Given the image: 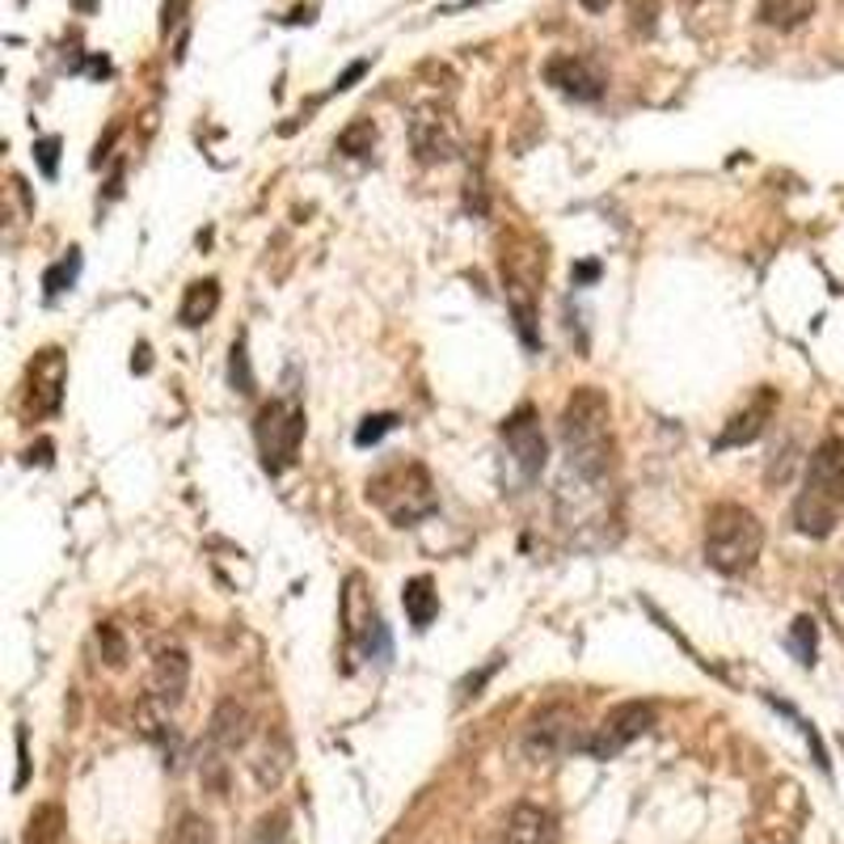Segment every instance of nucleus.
I'll list each match as a JSON object with an SVG mask.
<instances>
[{
    "mask_svg": "<svg viewBox=\"0 0 844 844\" xmlns=\"http://www.w3.org/2000/svg\"><path fill=\"white\" fill-rule=\"evenodd\" d=\"M583 4H587V9H604V4H608V0H583Z\"/></svg>",
    "mask_w": 844,
    "mask_h": 844,
    "instance_id": "obj_32",
    "label": "nucleus"
},
{
    "mask_svg": "<svg viewBox=\"0 0 844 844\" xmlns=\"http://www.w3.org/2000/svg\"><path fill=\"white\" fill-rule=\"evenodd\" d=\"M773 389H761V397L752 402L747 409H739L735 418L727 423V431L718 436V448H739V443H752V439L764 431V423H768V414H773Z\"/></svg>",
    "mask_w": 844,
    "mask_h": 844,
    "instance_id": "obj_13",
    "label": "nucleus"
},
{
    "mask_svg": "<svg viewBox=\"0 0 844 844\" xmlns=\"http://www.w3.org/2000/svg\"><path fill=\"white\" fill-rule=\"evenodd\" d=\"M249 844H288V828H283V815L262 819V823H258V836H254Z\"/></svg>",
    "mask_w": 844,
    "mask_h": 844,
    "instance_id": "obj_29",
    "label": "nucleus"
},
{
    "mask_svg": "<svg viewBox=\"0 0 844 844\" xmlns=\"http://www.w3.org/2000/svg\"><path fill=\"white\" fill-rule=\"evenodd\" d=\"M764 549V528L761 519L752 516L739 503H718L709 507L706 516V562L718 574H747L761 562Z\"/></svg>",
    "mask_w": 844,
    "mask_h": 844,
    "instance_id": "obj_3",
    "label": "nucleus"
},
{
    "mask_svg": "<svg viewBox=\"0 0 844 844\" xmlns=\"http://www.w3.org/2000/svg\"><path fill=\"white\" fill-rule=\"evenodd\" d=\"M393 427H397V414H368V418L359 423V431H355V443H359V448H372V443H381Z\"/></svg>",
    "mask_w": 844,
    "mask_h": 844,
    "instance_id": "obj_23",
    "label": "nucleus"
},
{
    "mask_svg": "<svg viewBox=\"0 0 844 844\" xmlns=\"http://www.w3.org/2000/svg\"><path fill=\"white\" fill-rule=\"evenodd\" d=\"M34 157H38V169H43L47 178H55V165H59V139L55 136L38 139V144H34Z\"/></svg>",
    "mask_w": 844,
    "mask_h": 844,
    "instance_id": "obj_28",
    "label": "nucleus"
},
{
    "mask_svg": "<svg viewBox=\"0 0 844 844\" xmlns=\"http://www.w3.org/2000/svg\"><path fill=\"white\" fill-rule=\"evenodd\" d=\"M368 503H376L397 528H414L418 519L436 511V486L431 473L418 461H393L368 482Z\"/></svg>",
    "mask_w": 844,
    "mask_h": 844,
    "instance_id": "obj_4",
    "label": "nucleus"
},
{
    "mask_svg": "<svg viewBox=\"0 0 844 844\" xmlns=\"http://www.w3.org/2000/svg\"><path fill=\"white\" fill-rule=\"evenodd\" d=\"M342 633H347V642H351V651L359 659L389 663L393 642H389V629H384L381 612H376V599L363 587V574H351L347 587H342Z\"/></svg>",
    "mask_w": 844,
    "mask_h": 844,
    "instance_id": "obj_7",
    "label": "nucleus"
},
{
    "mask_svg": "<svg viewBox=\"0 0 844 844\" xmlns=\"http://www.w3.org/2000/svg\"><path fill=\"white\" fill-rule=\"evenodd\" d=\"M228 381L237 393H254V372H249V351H246V338L233 342V359H228Z\"/></svg>",
    "mask_w": 844,
    "mask_h": 844,
    "instance_id": "obj_24",
    "label": "nucleus"
},
{
    "mask_svg": "<svg viewBox=\"0 0 844 844\" xmlns=\"http://www.w3.org/2000/svg\"><path fill=\"white\" fill-rule=\"evenodd\" d=\"M59 807H38L34 815H30V832H26V844H55L59 841Z\"/></svg>",
    "mask_w": 844,
    "mask_h": 844,
    "instance_id": "obj_20",
    "label": "nucleus"
},
{
    "mask_svg": "<svg viewBox=\"0 0 844 844\" xmlns=\"http://www.w3.org/2000/svg\"><path fill=\"white\" fill-rule=\"evenodd\" d=\"M169 844H216V836H212V823H207V819L187 815L178 823V832H173Z\"/></svg>",
    "mask_w": 844,
    "mask_h": 844,
    "instance_id": "obj_25",
    "label": "nucleus"
},
{
    "mask_svg": "<svg viewBox=\"0 0 844 844\" xmlns=\"http://www.w3.org/2000/svg\"><path fill=\"white\" fill-rule=\"evenodd\" d=\"M841 599H844V578H841Z\"/></svg>",
    "mask_w": 844,
    "mask_h": 844,
    "instance_id": "obj_33",
    "label": "nucleus"
},
{
    "mask_svg": "<svg viewBox=\"0 0 844 844\" xmlns=\"http://www.w3.org/2000/svg\"><path fill=\"white\" fill-rule=\"evenodd\" d=\"M220 308V283L216 279H194L191 288H187V296H182V308H178V317H182V326H203L212 313Z\"/></svg>",
    "mask_w": 844,
    "mask_h": 844,
    "instance_id": "obj_17",
    "label": "nucleus"
},
{
    "mask_svg": "<svg viewBox=\"0 0 844 844\" xmlns=\"http://www.w3.org/2000/svg\"><path fill=\"white\" fill-rule=\"evenodd\" d=\"M811 13H815V0H761V4H756V18L773 30L802 26Z\"/></svg>",
    "mask_w": 844,
    "mask_h": 844,
    "instance_id": "obj_18",
    "label": "nucleus"
},
{
    "mask_svg": "<svg viewBox=\"0 0 844 844\" xmlns=\"http://www.w3.org/2000/svg\"><path fill=\"white\" fill-rule=\"evenodd\" d=\"M549 464V443L541 431V418L532 406H519L503 423V482L511 491H528Z\"/></svg>",
    "mask_w": 844,
    "mask_h": 844,
    "instance_id": "obj_5",
    "label": "nucleus"
},
{
    "mask_svg": "<svg viewBox=\"0 0 844 844\" xmlns=\"http://www.w3.org/2000/svg\"><path fill=\"white\" fill-rule=\"evenodd\" d=\"M402 604H406V617L414 629H427L431 621L439 617V592L436 583L427 578V574H418V578H409L406 587H402Z\"/></svg>",
    "mask_w": 844,
    "mask_h": 844,
    "instance_id": "obj_16",
    "label": "nucleus"
},
{
    "mask_svg": "<svg viewBox=\"0 0 844 844\" xmlns=\"http://www.w3.org/2000/svg\"><path fill=\"white\" fill-rule=\"evenodd\" d=\"M98 642L106 646V663H110V667H123V659H127V646H123L119 629H114V626H102V629H98Z\"/></svg>",
    "mask_w": 844,
    "mask_h": 844,
    "instance_id": "obj_27",
    "label": "nucleus"
},
{
    "mask_svg": "<svg viewBox=\"0 0 844 844\" xmlns=\"http://www.w3.org/2000/svg\"><path fill=\"white\" fill-rule=\"evenodd\" d=\"M457 148V139L448 132V123L439 114H418L414 119V153L418 161H448Z\"/></svg>",
    "mask_w": 844,
    "mask_h": 844,
    "instance_id": "obj_15",
    "label": "nucleus"
},
{
    "mask_svg": "<svg viewBox=\"0 0 844 844\" xmlns=\"http://www.w3.org/2000/svg\"><path fill=\"white\" fill-rule=\"evenodd\" d=\"M844 511V443L828 436L811 452L807 473H802V491L794 498V528L802 537H828Z\"/></svg>",
    "mask_w": 844,
    "mask_h": 844,
    "instance_id": "obj_2",
    "label": "nucleus"
},
{
    "mask_svg": "<svg viewBox=\"0 0 844 844\" xmlns=\"http://www.w3.org/2000/svg\"><path fill=\"white\" fill-rule=\"evenodd\" d=\"M545 81L562 93V98H574V102H599L604 98V72L587 55H553L545 64Z\"/></svg>",
    "mask_w": 844,
    "mask_h": 844,
    "instance_id": "obj_10",
    "label": "nucleus"
},
{
    "mask_svg": "<svg viewBox=\"0 0 844 844\" xmlns=\"http://www.w3.org/2000/svg\"><path fill=\"white\" fill-rule=\"evenodd\" d=\"M571 747H583V735H578V713L571 706H545L541 713L528 718L524 727V752L528 761L549 764L558 756H566Z\"/></svg>",
    "mask_w": 844,
    "mask_h": 844,
    "instance_id": "obj_9",
    "label": "nucleus"
},
{
    "mask_svg": "<svg viewBox=\"0 0 844 844\" xmlns=\"http://www.w3.org/2000/svg\"><path fill=\"white\" fill-rule=\"evenodd\" d=\"M786 646H790L794 659H798L802 667H811V663H815V646H819L815 617H798V621L790 626V638H786Z\"/></svg>",
    "mask_w": 844,
    "mask_h": 844,
    "instance_id": "obj_19",
    "label": "nucleus"
},
{
    "mask_svg": "<svg viewBox=\"0 0 844 844\" xmlns=\"http://www.w3.org/2000/svg\"><path fill=\"white\" fill-rule=\"evenodd\" d=\"M64 384H68L64 355L55 351V347L34 355V363H30V397H34V409H38V414H55V409H59Z\"/></svg>",
    "mask_w": 844,
    "mask_h": 844,
    "instance_id": "obj_12",
    "label": "nucleus"
},
{
    "mask_svg": "<svg viewBox=\"0 0 844 844\" xmlns=\"http://www.w3.org/2000/svg\"><path fill=\"white\" fill-rule=\"evenodd\" d=\"M629 4V26L638 34H654L659 26V0H626Z\"/></svg>",
    "mask_w": 844,
    "mask_h": 844,
    "instance_id": "obj_26",
    "label": "nucleus"
},
{
    "mask_svg": "<svg viewBox=\"0 0 844 844\" xmlns=\"http://www.w3.org/2000/svg\"><path fill=\"white\" fill-rule=\"evenodd\" d=\"M654 727V706L651 701H626V706L608 709L604 713V722H599L592 735L583 739V747L578 752H587V756H596V761H612V756H621L633 739H642L646 731Z\"/></svg>",
    "mask_w": 844,
    "mask_h": 844,
    "instance_id": "obj_8",
    "label": "nucleus"
},
{
    "mask_svg": "<svg viewBox=\"0 0 844 844\" xmlns=\"http://www.w3.org/2000/svg\"><path fill=\"white\" fill-rule=\"evenodd\" d=\"M77 274H81V254L77 249H68V258H59L47 279H43V288H47V296H59L64 288H72L77 283Z\"/></svg>",
    "mask_w": 844,
    "mask_h": 844,
    "instance_id": "obj_21",
    "label": "nucleus"
},
{
    "mask_svg": "<svg viewBox=\"0 0 844 844\" xmlns=\"http://www.w3.org/2000/svg\"><path fill=\"white\" fill-rule=\"evenodd\" d=\"M187 9V0H165V30L178 22V13Z\"/></svg>",
    "mask_w": 844,
    "mask_h": 844,
    "instance_id": "obj_31",
    "label": "nucleus"
},
{
    "mask_svg": "<svg viewBox=\"0 0 844 844\" xmlns=\"http://www.w3.org/2000/svg\"><path fill=\"white\" fill-rule=\"evenodd\" d=\"M254 436H258V452L267 473H283L296 464L300 439H304V409L296 397H274L258 409V423H254Z\"/></svg>",
    "mask_w": 844,
    "mask_h": 844,
    "instance_id": "obj_6",
    "label": "nucleus"
},
{
    "mask_svg": "<svg viewBox=\"0 0 844 844\" xmlns=\"http://www.w3.org/2000/svg\"><path fill=\"white\" fill-rule=\"evenodd\" d=\"M207 735L216 743L220 752H237V747H246L249 739V709L237 706L233 697L228 701H220L216 713H212V727H207Z\"/></svg>",
    "mask_w": 844,
    "mask_h": 844,
    "instance_id": "obj_14",
    "label": "nucleus"
},
{
    "mask_svg": "<svg viewBox=\"0 0 844 844\" xmlns=\"http://www.w3.org/2000/svg\"><path fill=\"white\" fill-rule=\"evenodd\" d=\"M372 144H376V127H372V123H351V127L338 136V148H342L347 157H368Z\"/></svg>",
    "mask_w": 844,
    "mask_h": 844,
    "instance_id": "obj_22",
    "label": "nucleus"
},
{
    "mask_svg": "<svg viewBox=\"0 0 844 844\" xmlns=\"http://www.w3.org/2000/svg\"><path fill=\"white\" fill-rule=\"evenodd\" d=\"M191 684V659L182 646H161L153 654V680H148V697H157L161 706H178L182 693Z\"/></svg>",
    "mask_w": 844,
    "mask_h": 844,
    "instance_id": "obj_11",
    "label": "nucleus"
},
{
    "mask_svg": "<svg viewBox=\"0 0 844 844\" xmlns=\"http://www.w3.org/2000/svg\"><path fill=\"white\" fill-rule=\"evenodd\" d=\"M363 72H368V64H363V59H359V64H351V68H347V72H342V77H338V85H334V89H351V85L359 81V77H363Z\"/></svg>",
    "mask_w": 844,
    "mask_h": 844,
    "instance_id": "obj_30",
    "label": "nucleus"
},
{
    "mask_svg": "<svg viewBox=\"0 0 844 844\" xmlns=\"http://www.w3.org/2000/svg\"><path fill=\"white\" fill-rule=\"evenodd\" d=\"M562 457L566 469L558 482V519L571 532L608 524L617 443H612V406L596 384L574 389L562 406Z\"/></svg>",
    "mask_w": 844,
    "mask_h": 844,
    "instance_id": "obj_1",
    "label": "nucleus"
}]
</instances>
